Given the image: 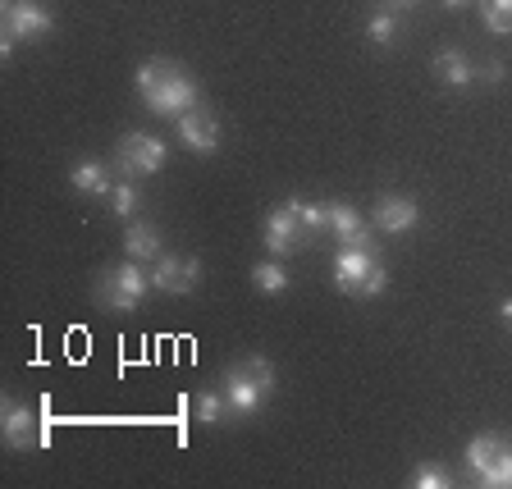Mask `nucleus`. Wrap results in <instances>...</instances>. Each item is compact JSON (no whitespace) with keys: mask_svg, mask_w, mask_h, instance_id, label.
Returning <instances> with one entry per match:
<instances>
[{"mask_svg":"<svg viewBox=\"0 0 512 489\" xmlns=\"http://www.w3.org/2000/svg\"><path fill=\"white\" fill-rule=\"evenodd\" d=\"M138 96L147 101L151 115L160 119H183L188 110L202 106V92H197V78L174 60H147L138 69Z\"/></svg>","mask_w":512,"mask_h":489,"instance_id":"nucleus-1","label":"nucleus"},{"mask_svg":"<svg viewBox=\"0 0 512 489\" xmlns=\"http://www.w3.org/2000/svg\"><path fill=\"white\" fill-rule=\"evenodd\" d=\"M270 389H275V371H270L266 357H247V362L224 371V398H229L234 416H256L266 407Z\"/></svg>","mask_w":512,"mask_h":489,"instance_id":"nucleus-2","label":"nucleus"},{"mask_svg":"<svg viewBox=\"0 0 512 489\" xmlns=\"http://www.w3.org/2000/svg\"><path fill=\"white\" fill-rule=\"evenodd\" d=\"M334 284L352 298H380L389 284V270L380 266L375 247H339L334 252Z\"/></svg>","mask_w":512,"mask_h":489,"instance_id":"nucleus-3","label":"nucleus"},{"mask_svg":"<svg viewBox=\"0 0 512 489\" xmlns=\"http://www.w3.org/2000/svg\"><path fill=\"white\" fill-rule=\"evenodd\" d=\"M467 467L476 485L512 489V439L508 435H476L467 444Z\"/></svg>","mask_w":512,"mask_h":489,"instance_id":"nucleus-4","label":"nucleus"},{"mask_svg":"<svg viewBox=\"0 0 512 489\" xmlns=\"http://www.w3.org/2000/svg\"><path fill=\"white\" fill-rule=\"evenodd\" d=\"M147 293H151V275L133 256H128L124 266H110L106 275H101V284H96V302L106 311H138Z\"/></svg>","mask_w":512,"mask_h":489,"instance_id":"nucleus-5","label":"nucleus"},{"mask_svg":"<svg viewBox=\"0 0 512 489\" xmlns=\"http://www.w3.org/2000/svg\"><path fill=\"white\" fill-rule=\"evenodd\" d=\"M115 156H119V174H124V179H147V174L165 170V156H170V151H165L160 138H151V133H124Z\"/></svg>","mask_w":512,"mask_h":489,"instance_id":"nucleus-6","label":"nucleus"},{"mask_svg":"<svg viewBox=\"0 0 512 489\" xmlns=\"http://www.w3.org/2000/svg\"><path fill=\"white\" fill-rule=\"evenodd\" d=\"M0 23H5V37H14V42H42L55 19L42 0H5Z\"/></svg>","mask_w":512,"mask_h":489,"instance_id":"nucleus-7","label":"nucleus"},{"mask_svg":"<svg viewBox=\"0 0 512 489\" xmlns=\"http://www.w3.org/2000/svg\"><path fill=\"white\" fill-rule=\"evenodd\" d=\"M202 279V261L197 256H156V266H151V288L165 293V298H188L192 288Z\"/></svg>","mask_w":512,"mask_h":489,"instance_id":"nucleus-8","label":"nucleus"},{"mask_svg":"<svg viewBox=\"0 0 512 489\" xmlns=\"http://www.w3.org/2000/svg\"><path fill=\"white\" fill-rule=\"evenodd\" d=\"M174 124H179V142L188 151H197V156H211V151L220 147V124H215V115L206 106L188 110V115L174 119Z\"/></svg>","mask_w":512,"mask_h":489,"instance_id":"nucleus-9","label":"nucleus"},{"mask_svg":"<svg viewBox=\"0 0 512 489\" xmlns=\"http://www.w3.org/2000/svg\"><path fill=\"white\" fill-rule=\"evenodd\" d=\"M416 220H421V211H416V202H412V197H398V192H384L380 202H375L371 229H380V234H407V229H416Z\"/></svg>","mask_w":512,"mask_h":489,"instance_id":"nucleus-10","label":"nucleus"},{"mask_svg":"<svg viewBox=\"0 0 512 489\" xmlns=\"http://www.w3.org/2000/svg\"><path fill=\"white\" fill-rule=\"evenodd\" d=\"M0 430H5V444L10 448L42 444V439H37V416H32V407L19 403V398H5V407H0Z\"/></svg>","mask_w":512,"mask_h":489,"instance_id":"nucleus-11","label":"nucleus"},{"mask_svg":"<svg viewBox=\"0 0 512 489\" xmlns=\"http://www.w3.org/2000/svg\"><path fill=\"white\" fill-rule=\"evenodd\" d=\"M325 220H330V229L343 238V247H375V243H371V224H366L362 215L352 211L348 202L325 206Z\"/></svg>","mask_w":512,"mask_h":489,"instance_id":"nucleus-12","label":"nucleus"},{"mask_svg":"<svg viewBox=\"0 0 512 489\" xmlns=\"http://www.w3.org/2000/svg\"><path fill=\"white\" fill-rule=\"evenodd\" d=\"M298 234H307V229H302L298 215L288 211V206H279V211L266 215V247H270V256H288V252H293V243H298Z\"/></svg>","mask_w":512,"mask_h":489,"instance_id":"nucleus-13","label":"nucleus"},{"mask_svg":"<svg viewBox=\"0 0 512 489\" xmlns=\"http://www.w3.org/2000/svg\"><path fill=\"white\" fill-rule=\"evenodd\" d=\"M69 183L87 197H110L115 192V174H110L106 160H78L74 170H69Z\"/></svg>","mask_w":512,"mask_h":489,"instance_id":"nucleus-14","label":"nucleus"},{"mask_svg":"<svg viewBox=\"0 0 512 489\" xmlns=\"http://www.w3.org/2000/svg\"><path fill=\"white\" fill-rule=\"evenodd\" d=\"M435 74H439V83H448V87H471L480 69L462 51H453V46H448V51L435 55Z\"/></svg>","mask_w":512,"mask_h":489,"instance_id":"nucleus-15","label":"nucleus"},{"mask_svg":"<svg viewBox=\"0 0 512 489\" xmlns=\"http://www.w3.org/2000/svg\"><path fill=\"white\" fill-rule=\"evenodd\" d=\"M124 252L133 256V261H151V256H160V234L151 229V224H142V220H128Z\"/></svg>","mask_w":512,"mask_h":489,"instance_id":"nucleus-16","label":"nucleus"},{"mask_svg":"<svg viewBox=\"0 0 512 489\" xmlns=\"http://www.w3.org/2000/svg\"><path fill=\"white\" fill-rule=\"evenodd\" d=\"M192 412H197V421H202V426H220L224 416H234V412H229L224 389H202V394L192 398Z\"/></svg>","mask_w":512,"mask_h":489,"instance_id":"nucleus-17","label":"nucleus"},{"mask_svg":"<svg viewBox=\"0 0 512 489\" xmlns=\"http://www.w3.org/2000/svg\"><path fill=\"white\" fill-rule=\"evenodd\" d=\"M252 284L266 293V298H279V293H288V270L279 266V261H261V266L252 270Z\"/></svg>","mask_w":512,"mask_h":489,"instance_id":"nucleus-18","label":"nucleus"},{"mask_svg":"<svg viewBox=\"0 0 512 489\" xmlns=\"http://www.w3.org/2000/svg\"><path fill=\"white\" fill-rule=\"evenodd\" d=\"M480 23L490 32H499V37H508L512 32V0H480Z\"/></svg>","mask_w":512,"mask_h":489,"instance_id":"nucleus-19","label":"nucleus"},{"mask_svg":"<svg viewBox=\"0 0 512 489\" xmlns=\"http://www.w3.org/2000/svg\"><path fill=\"white\" fill-rule=\"evenodd\" d=\"M366 37H371L375 46H389L398 37V14L394 10H375L371 19H366Z\"/></svg>","mask_w":512,"mask_h":489,"instance_id":"nucleus-20","label":"nucleus"},{"mask_svg":"<svg viewBox=\"0 0 512 489\" xmlns=\"http://www.w3.org/2000/svg\"><path fill=\"white\" fill-rule=\"evenodd\" d=\"M412 485L416 489H448L453 476H448V467H439V462H421V467L412 471Z\"/></svg>","mask_w":512,"mask_h":489,"instance_id":"nucleus-21","label":"nucleus"},{"mask_svg":"<svg viewBox=\"0 0 512 489\" xmlns=\"http://www.w3.org/2000/svg\"><path fill=\"white\" fill-rule=\"evenodd\" d=\"M288 211L298 215V224L302 229H307V234H320V229H325V206H316V202H298V197H293V202H288Z\"/></svg>","mask_w":512,"mask_h":489,"instance_id":"nucleus-22","label":"nucleus"},{"mask_svg":"<svg viewBox=\"0 0 512 489\" xmlns=\"http://www.w3.org/2000/svg\"><path fill=\"white\" fill-rule=\"evenodd\" d=\"M110 206H115L119 220H133V211H138V188L133 183H115V192H110Z\"/></svg>","mask_w":512,"mask_h":489,"instance_id":"nucleus-23","label":"nucleus"},{"mask_svg":"<svg viewBox=\"0 0 512 489\" xmlns=\"http://www.w3.org/2000/svg\"><path fill=\"white\" fill-rule=\"evenodd\" d=\"M480 78H485V83H503V64H485V74Z\"/></svg>","mask_w":512,"mask_h":489,"instance_id":"nucleus-24","label":"nucleus"},{"mask_svg":"<svg viewBox=\"0 0 512 489\" xmlns=\"http://www.w3.org/2000/svg\"><path fill=\"white\" fill-rule=\"evenodd\" d=\"M380 5H384V10H394V14H403V10H412L416 0H380Z\"/></svg>","mask_w":512,"mask_h":489,"instance_id":"nucleus-25","label":"nucleus"},{"mask_svg":"<svg viewBox=\"0 0 512 489\" xmlns=\"http://www.w3.org/2000/svg\"><path fill=\"white\" fill-rule=\"evenodd\" d=\"M444 5H448V10H462V5H467V0H444Z\"/></svg>","mask_w":512,"mask_h":489,"instance_id":"nucleus-26","label":"nucleus"}]
</instances>
